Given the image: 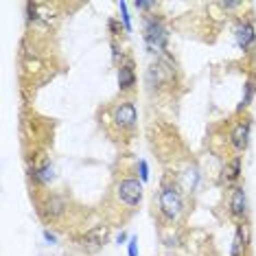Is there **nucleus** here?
Returning <instances> with one entry per match:
<instances>
[{
    "label": "nucleus",
    "instance_id": "nucleus-1",
    "mask_svg": "<svg viewBox=\"0 0 256 256\" xmlns=\"http://www.w3.org/2000/svg\"><path fill=\"white\" fill-rule=\"evenodd\" d=\"M158 208H160V214L164 217L168 224L178 221L184 212V197H182V190L180 186L176 184H162L160 193H158Z\"/></svg>",
    "mask_w": 256,
    "mask_h": 256
},
{
    "label": "nucleus",
    "instance_id": "nucleus-2",
    "mask_svg": "<svg viewBox=\"0 0 256 256\" xmlns=\"http://www.w3.org/2000/svg\"><path fill=\"white\" fill-rule=\"evenodd\" d=\"M142 38L147 42L151 53H162L166 50V42H168V31L164 26V22L156 16H149L144 20V26H142Z\"/></svg>",
    "mask_w": 256,
    "mask_h": 256
},
{
    "label": "nucleus",
    "instance_id": "nucleus-3",
    "mask_svg": "<svg viewBox=\"0 0 256 256\" xmlns=\"http://www.w3.org/2000/svg\"><path fill=\"white\" fill-rule=\"evenodd\" d=\"M116 200L125 208H138L142 202V182L138 178H123L116 184Z\"/></svg>",
    "mask_w": 256,
    "mask_h": 256
},
{
    "label": "nucleus",
    "instance_id": "nucleus-4",
    "mask_svg": "<svg viewBox=\"0 0 256 256\" xmlns=\"http://www.w3.org/2000/svg\"><path fill=\"white\" fill-rule=\"evenodd\" d=\"M112 123L120 132H132L138 123V110L134 101H120L112 108Z\"/></svg>",
    "mask_w": 256,
    "mask_h": 256
},
{
    "label": "nucleus",
    "instance_id": "nucleus-5",
    "mask_svg": "<svg viewBox=\"0 0 256 256\" xmlns=\"http://www.w3.org/2000/svg\"><path fill=\"white\" fill-rule=\"evenodd\" d=\"M250 134H252V120L250 118H243V120H238V123H234V127H232V132H230V144L236 154H243V151L248 149Z\"/></svg>",
    "mask_w": 256,
    "mask_h": 256
},
{
    "label": "nucleus",
    "instance_id": "nucleus-6",
    "mask_svg": "<svg viewBox=\"0 0 256 256\" xmlns=\"http://www.w3.org/2000/svg\"><path fill=\"white\" fill-rule=\"evenodd\" d=\"M228 210H230V217L236 221H243L248 217V195L243 190V186H232L230 197H228Z\"/></svg>",
    "mask_w": 256,
    "mask_h": 256
},
{
    "label": "nucleus",
    "instance_id": "nucleus-7",
    "mask_svg": "<svg viewBox=\"0 0 256 256\" xmlns=\"http://www.w3.org/2000/svg\"><path fill=\"white\" fill-rule=\"evenodd\" d=\"M234 38L243 53H252L256 46V31H254L252 20H238V24L234 28Z\"/></svg>",
    "mask_w": 256,
    "mask_h": 256
},
{
    "label": "nucleus",
    "instance_id": "nucleus-8",
    "mask_svg": "<svg viewBox=\"0 0 256 256\" xmlns=\"http://www.w3.org/2000/svg\"><path fill=\"white\" fill-rule=\"evenodd\" d=\"M66 208H68L66 197H62V195H48L44 200V204H42V214H44L46 219L55 221V219H60L62 214L66 212Z\"/></svg>",
    "mask_w": 256,
    "mask_h": 256
},
{
    "label": "nucleus",
    "instance_id": "nucleus-9",
    "mask_svg": "<svg viewBox=\"0 0 256 256\" xmlns=\"http://www.w3.org/2000/svg\"><path fill=\"white\" fill-rule=\"evenodd\" d=\"M136 86V70H134V62L125 60L118 66V90L120 92H130Z\"/></svg>",
    "mask_w": 256,
    "mask_h": 256
},
{
    "label": "nucleus",
    "instance_id": "nucleus-10",
    "mask_svg": "<svg viewBox=\"0 0 256 256\" xmlns=\"http://www.w3.org/2000/svg\"><path fill=\"white\" fill-rule=\"evenodd\" d=\"M31 180L36 182L38 186H46L55 180V166L50 164L48 160H44L40 166H33L31 168Z\"/></svg>",
    "mask_w": 256,
    "mask_h": 256
},
{
    "label": "nucleus",
    "instance_id": "nucleus-11",
    "mask_svg": "<svg viewBox=\"0 0 256 256\" xmlns=\"http://www.w3.org/2000/svg\"><path fill=\"white\" fill-rule=\"evenodd\" d=\"M106 234H108V230L106 228H94V230H90L88 234H84L81 236V246H84L86 250H90V252H94V250H98L103 246V241H106Z\"/></svg>",
    "mask_w": 256,
    "mask_h": 256
},
{
    "label": "nucleus",
    "instance_id": "nucleus-12",
    "mask_svg": "<svg viewBox=\"0 0 256 256\" xmlns=\"http://www.w3.org/2000/svg\"><path fill=\"white\" fill-rule=\"evenodd\" d=\"M248 248V234H246V228L243 224L236 226V232H234V238H232V248H230V254L232 256H243Z\"/></svg>",
    "mask_w": 256,
    "mask_h": 256
},
{
    "label": "nucleus",
    "instance_id": "nucleus-13",
    "mask_svg": "<svg viewBox=\"0 0 256 256\" xmlns=\"http://www.w3.org/2000/svg\"><path fill=\"white\" fill-rule=\"evenodd\" d=\"M238 178H241V156H234V158L224 166V182L234 184Z\"/></svg>",
    "mask_w": 256,
    "mask_h": 256
},
{
    "label": "nucleus",
    "instance_id": "nucleus-14",
    "mask_svg": "<svg viewBox=\"0 0 256 256\" xmlns=\"http://www.w3.org/2000/svg\"><path fill=\"white\" fill-rule=\"evenodd\" d=\"M254 94H256V81L254 79H248L246 86H243V96H241V103H238V112H243V110L250 108V103H252Z\"/></svg>",
    "mask_w": 256,
    "mask_h": 256
},
{
    "label": "nucleus",
    "instance_id": "nucleus-15",
    "mask_svg": "<svg viewBox=\"0 0 256 256\" xmlns=\"http://www.w3.org/2000/svg\"><path fill=\"white\" fill-rule=\"evenodd\" d=\"M118 9H120V20H123L125 31H132V20H130V11H127V2H118Z\"/></svg>",
    "mask_w": 256,
    "mask_h": 256
},
{
    "label": "nucleus",
    "instance_id": "nucleus-16",
    "mask_svg": "<svg viewBox=\"0 0 256 256\" xmlns=\"http://www.w3.org/2000/svg\"><path fill=\"white\" fill-rule=\"evenodd\" d=\"M138 176H140V182H147L149 180V166L144 160H138Z\"/></svg>",
    "mask_w": 256,
    "mask_h": 256
},
{
    "label": "nucleus",
    "instance_id": "nucleus-17",
    "mask_svg": "<svg viewBox=\"0 0 256 256\" xmlns=\"http://www.w3.org/2000/svg\"><path fill=\"white\" fill-rule=\"evenodd\" d=\"M108 26H110V33H112L114 38H118L120 33H123V28H125V26H120V22H118V20H114V18L108 22Z\"/></svg>",
    "mask_w": 256,
    "mask_h": 256
},
{
    "label": "nucleus",
    "instance_id": "nucleus-18",
    "mask_svg": "<svg viewBox=\"0 0 256 256\" xmlns=\"http://www.w3.org/2000/svg\"><path fill=\"white\" fill-rule=\"evenodd\" d=\"M127 254L130 256H138V236H132L127 243Z\"/></svg>",
    "mask_w": 256,
    "mask_h": 256
},
{
    "label": "nucleus",
    "instance_id": "nucleus-19",
    "mask_svg": "<svg viewBox=\"0 0 256 256\" xmlns=\"http://www.w3.org/2000/svg\"><path fill=\"white\" fill-rule=\"evenodd\" d=\"M112 55H114L116 62H118V57H123V48L118 46V42H116V40H112Z\"/></svg>",
    "mask_w": 256,
    "mask_h": 256
},
{
    "label": "nucleus",
    "instance_id": "nucleus-20",
    "mask_svg": "<svg viewBox=\"0 0 256 256\" xmlns=\"http://www.w3.org/2000/svg\"><path fill=\"white\" fill-rule=\"evenodd\" d=\"M136 9H140V11L156 9V2H142V0H138V2H136Z\"/></svg>",
    "mask_w": 256,
    "mask_h": 256
},
{
    "label": "nucleus",
    "instance_id": "nucleus-21",
    "mask_svg": "<svg viewBox=\"0 0 256 256\" xmlns=\"http://www.w3.org/2000/svg\"><path fill=\"white\" fill-rule=\"evenodd\" d=\"M44 238H46L48 243H55V241H57V236H55L50 230H44Z\"/></svg>",
    "mask_w": 256,
    "mask_h": 256
},
{
    "label": "nucleus",
    "instance_id": "nucleus-22",
    "mask_svg": "<svg viewBox=\"0 0 256 256\" xmlns=\"http://www.w3.org/2000/svg\"><path fill=\"white\" fill-rule=\"evenodd\" d=\"M125 238H127V234H125V232H120V234L116 236V243H118V246H120V243H125Z\"/></svg>",
    "mask_w": 256,
    "mask_h": 256
}]
</instances>
